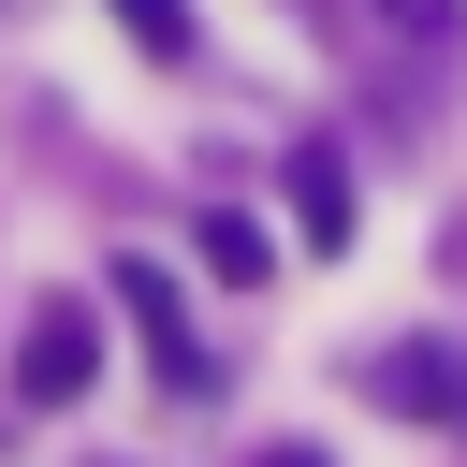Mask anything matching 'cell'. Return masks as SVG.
Segmentation results:
<instances>
[{"mask_svg": "<svg viewBox=\"0 0 467 467\" xmlns=\"http://www.w3.org/2000/svg\"><path fill=\"white\" fill-rule=\"evenodd\" d=\"M88 379H102V321H88L73 292H44V306H29V336H15V394H44V409H73Z\"/></svg>", "mask_w": 467, "mask_h": 467, "instance_id": "obj_1", "label": "cell"}, {"mask_svg": "<svg viewBox=\"0 0 467 467\" xmlns=\"http://www.w3.org/2000/svg\"><path fill=\"white\" fill-rule=\"evenodd\" d=\"M117 306H131V336H146V365H161L175 394H219V365H204V336H190V306H175V277H161L146 248L117 263Z\"/></svg>", "mask_w": 467, "mask_h": 467, "instance_id": "obj_2", "label": "cell"}, {"mask_svg": "<svg viewBox=\"0 0 467 467\" xmlns=\"http://www.w3.org/2000/svg\"><path fill=\"white\" fill-rule=\"evenodd\" d=\"M365 394L409 409V423H467V365H452L438 336H379V350H365Z\"/></svg>", "mask_w": 467, "mask_h": 467, "instance_id": "obj_3", "label": "cell"}, {"mask_svg": "<svg viewBox=\"0 0 467 467\" xmlns=\"http://www.w3.org/2000/svg\"><path fill=\"white\" fill-rule=\"evenodd\" d=\"M292 204H306V248H350V161L336 146H292Z\"/></svg>", "mask_w": 467, "mask_h": 467, "instance_id": "obj_4", "label": "cell"}, {"mask_svg": "<svg viewBox=\"0 0 467 467\" xmlns=\"http://www.w3.org/2000/svg\"><path fill=\"white\" fill-rule=\"evenodd\" d=\"M204 263H219V277H263L277 248H263V219H234V204H219V219H204Z\"/></svg>", "mask_w": 467, "mask_h": 467, "instance_id": "obj_5", "label": "cell"}, {"mask_svg": "<svg viewBox=\"0 0 467 467\" xmlns=\"http://www.w3.org/2000/svg\"><path fill=\"white\" fill-rule=\"evenodd\" d=\"M131 44H146V58H175V44H190V15H175V0H131Z\"/></svg>", "mask_w": 467, "mask_h": 467, "instance_id": "obj_6", "label": "cell"}, {"mask_svg": "<svg viewBox=\"0 0 467 467\" xmlns=\"http://www.w3.org/2000/svg\"><path fill=\"white\" fill-rule=\"evenodd\" d=\"M394 15H423V29H452V0H394Z\"/></svg>", "mask_w": 467, "mask_h": 467, "instance_id": "obj_7", "label": "cell"}, {"mask_svg": "<svg viewBox=\"0 0 467 467\" xmlns=\"http://www.w3.org/2000/svg\"><path fill=\"white\" fill-rule=\"evenodd\" d=\"M263 467H321V452H263Z\"/></svg>", "mask_w": 467, "mask_h": 467, "instance_id": "obj_8", "label": "cell"}]
</instances>
